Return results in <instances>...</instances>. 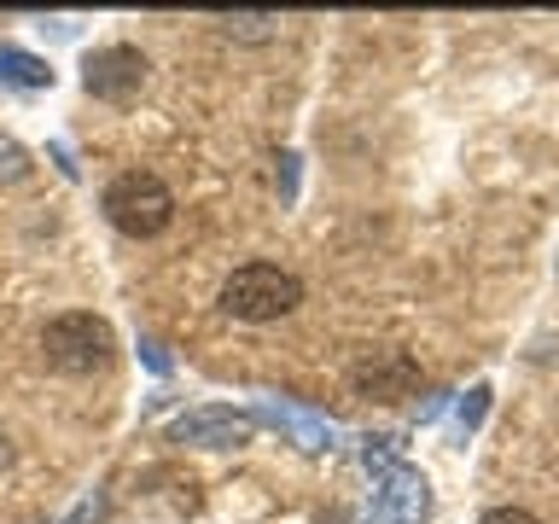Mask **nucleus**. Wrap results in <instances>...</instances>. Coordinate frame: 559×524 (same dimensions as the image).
<instances>
[{
	"mask_svg": "<svg viewBox=\"0 0 559 524\" xmlns=\"http://www.w3.org/2000/svg\"><path fill=\"white\" fill-rule=\"evenodd\" d=\"M0 466H12V443H7V431H0Z\"/></svg>",
	"mask_w": 559,
	"mask_h": 524,
	"instance_id": "nucleus-19",
	"label": "nucleus"
},
{
	"mask_svg": "<svg viewBox=\"0 0 559 524\" xmlns=\"http://www.w3.org/2000/svg\"><path fill=\"white\" fill-rule=\"evenodd\" d=\"M431 513V489L426 478L402 461L384 478H373V507H367V524H426Z\"/></svg>",
	"mask_w": 559,
	"mask_h": 524,
	"instance_id": "nucleus-7",
	"label": "nucleus"
},
{
	"mask_svg": "<svg viewBox=\"0 0 559 524\" xmlns=\"http://www.w3.org/2000/svg\"><path fill=\"white\" fill-rule=\"evenodd\" d=\"M257 437V414L245 408H187L181 419L169 426V443H187V449H245Z\"/></svg>",
	"mask_w": 559,
	"mask_h": 524,
	"instance_id": "nucleus-4",
	"label": "nucleus"
},
{
	"mask_svg": "<svg viewBox=\"0 0 559 524\" xmlns=\"http://www.w3.org/2000/svg\"><path fill=\"white\" fill-rule=\"evenodd\" d=\"M349 384H356V396L402 402V396H414L419 367H414V356H402V349H373V356H361L349 367Z\"/></svg>",
	"mask_w": 559,
	"mask_h": 524,
	"instance_id": "nucleus-8",
	"label": "nucleus"
},
{
	"mask_svg": "<svg viewBox=\"0 0 559 524\" xmlns=\"http://www.w3.org/2000/svg\"><path fill=\"white\" fill-rule=\"evenodd\" d=\"M105 222L117 227V234H129V239H152V234H164V227L175 222V192L157 181L152 169H129V175H117L111 187H105Z\"/></svg>",
	"mask_w": 559,
	"mask_h": 524,
	"instance_id": "nucleus-3",
	"label": "nucleus"
},
{
	"mask_svg": "<svg viewBox=\"0 0 559 524\" xmlns=\"http://www.w3.org/2000/svg\"><path fill=\"white\" fill-rule=\"evenodd\" d=\"M280 199H297V152H280Z\"/></svg>",
	"mask_w": 559,
	"mask_h": 524,
	"instance_id": "nucleus-14",
	"label": "nucleus"
},
{
	"mask_svg": "<svg viewBox=\"0 0 559 524\" xmlns=\"http://www.w3.org/2000/svg\"><path fill=\"white\" fill-rule=\"evenodd\" d=\"M0 87H52V64L24 47H0Z\"/></svg>",
	"mask_w": 559,
	"mask_h": 524,
	"instance_id": "nucleus-9",
	"label": "nucleus"
},
{
	"mask_svg": "<svg viewBox=\"0 0 559 524\" xmlns=\"http://www.w3.org/2000/svg\"><path fill=\"white\" fill-rule=\"evenodd\" d=\"M361 466L373 472V478H384L391 466H402V437L379 431V437H361Z\"/></svg>",
	"mask_w": 559,
	"mask_h": 524,
	"instance_id": "nucleus-11",
	"label": "nucleus"
},
{
	"mask_svg": "<svg viewBox=\"0 0 559 524\" xmlns=\"http://www.w3.org/2000/svg\"><path fill=\"white\" fill-rule=\"evenodd\" d=\"M257 419H269L274 431H286L297 449L321 454V449H338V419H326L321 408H304L292 396H274V391H257Z\"/></svg>",
	"mask_w": 559,
	"mask_h": 524,
	"instance_id": "nucleus-6",
	"label": "nucleus"
},
{
	"mask_svg": "<svg viewBox=\"0 0 559 524\" xmlns=\"http://www.w3.org/2000/svg\"><path fill=\"white\" fill-rule=\"evenodd\" d=\"M443 408H449V391H431V396H426V402H419V408H414V419H419V426H431V419L443 414Z\"/></svg>",
	"mask_w": 559,
	"mask_h": 524,
	"instance_id": "nucleus-17",
	"label": "nucleus"
},
{
	"mask_svg": "<svg viewBox=\"0 0 559 524\" xmlns=\"http://www.w3.org/2000/svg\"><path fill=\"white\" fill-rule=\"evenodd\" d=\"M140 361H146L157 379H169V356H164V344H157V338H140Z\"/></svg>",
	"mask_w": 559,
	"mask_h": 524,
	"instance_id": "nucleus-15",
	"label": "nucleus"
},
{
	"mask_svg": "<svg viewBox=\"0 0 559 524\" xmlns=\"http://www.w3.org/2000/svg\"><path fill=\"white\" fill-rule=\"evenodd\" d=\"M222 314L227 321H245V326H262V321H280L304 303V279L274 269V262H245L222 279Z\"/></svg>",
	"mask_w": 559,
	"mask_h": 524,
	"instance_id": "nucleus-1",
	"label": "nucleus"
},
{
	"mask_svg": "<svg viewBox=\"0 0 559 524\" xmlns=\"http://www.w3.org/2000/svg\"><path fill=\"white\" fill-rule=\"evenodd\" d=\"M140 82H146V52L140 47H99L82 64V87L105 105H129L140 94Z\"/></svg>",
	"mask_w": 559,
	"mask_h": 524,
	"instance_id": "nucleus-5",
	"label": "nucleus"
},
{
	"mask_svg": "<svg viewBox=\"0 0 559 524\" xmlns=\"http://www.w3.org/2000/svg\"><path fill=\"white\" fill-rule=\"evenodd\" d=\"M41 356L52 373H70V379H87V373H105L117 361V338L99 314L87 309H70V314H52L47 332H41Z\"/></svg>",
	"mask_w": 559,
	"mask_h": 524,
	"instance_id": "nucleus-2",
	"label": "nucleus"
},
{
	"mask_svg": "<svg viewBox=\"0 0 559 524\" xmlns=\"http://www.w3.org/2000/svg\"><path fill=\"white\" fill-rule=\"evenodd\" d=\"M484 414H489V384H472V391L461 396V426H466V431H478V426H484Z\"/></svg>",
	"mask_w": 559,
	"mask_h": 524,
	"instance_id": "nucleus-13",
	"label": "nucleus"
},
{
	"mask_svg": "<svg viewBox=\"0 0 559 524\" xmlns=\"http://www.w3.org/2000/svg\"><path fill=\"white\" fill-rule=\"evenodd\" d=\"M99 513H105V496H99V489H94V496H87V501H82V507H76V513H70L64 524H94Z\"/></svg>",
	"mask_w": 559,
	"mask_h": 524,
	"instance_id": "nucleus-18",
	"label": "nucleus"
},
{
	"mask_svg": "<svg viewBox=\"0 0 559 524\" xmlns=\"http://www.w3.org/2000/svg\"><path fill=\"white\" fill-rule=\"evenodd\" d=\"M321 524H344V519H338V513H326V519H321Z\"/></svg>",
	"mask_w": 559,
	"mask_h": 524,
	"instance_id": "nucleus-20",
	"label": "nucleus"
},
{
	"mask_svg": "<svg viewBox=\"0 0 559 524\" xmlns=\"http://www.w3.org/2000/svg\"><path fill=\"white\" fill-rule=\"evenodd\" d=\"M216 24H222V35H234V41H274L280 35L274 12H222Z\"/></svg>",
	"mask_w": 559,
	"mask_h": 524,
	"instance_id": "nucleus-10",
	"label": "nucleus"
},
{
	"mask_svg": "<svg viewBox=\"0 0 559 524\" xmlns=\"http://www.w3.org/2000/svg\"><path fill=\"white\" fill-rule=\"evenodd\" d=\"M478 524H536V519L524 513V507H489V513H484Z\"/></svg>",
	"mask_w": 559,
	"mask_h": 524,
	"instance_id": "nucleus-16",
	"label": "nucleus"
},
{
	"mask_svg": "<svg viewBox=\"0 0 559 524\" xmlns=\"http://www.w3.org/2000/svg\"><path fill=\"white\" fill-rule=\"evenodd\" d=\"M24 175H29V152L12 134H0V187H17Z\"/></svg>",
	"mask_w": 559,
	"mask_h": 524,
	"instance_id": "nucleus-12",
	"label": "nucleus"
}]
</instances>
